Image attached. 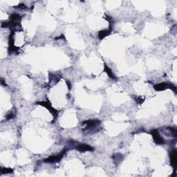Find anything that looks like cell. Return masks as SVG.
<instances>
[{
  "label": "cell",
  "instance_id": "10",
  "mask_svg": "<svg viewBox=\"0 0 177 177\" xmlns=\"http://www.w3.org/2000/svg\"><path fill=\"white\" fill-rule=\"evenodd\" d=\"M12 169L8 168H1V174H4V173H9L12 172Z\"/></svg>",
  "mask_w": 177,
  "mask_h": 177
},
{
  "label": "cell",
  "instance_id": "5",
  "mask_svg": "<svg viewBox=\"0 0 177 177\" xmlns=\"http://www.w3.org/2000/svg\"><path fill=\"white\" fill-rule=\"evenodd\" d=\"M37 104L40 105L43 107H46V108L48 109V110L51 112V113L53 115L54 118H56V116H57V115H58L57 111H56L54 108H53V107H51V105L49 103H47V102H39V103H37Z\"/></svg>",
  "mask_w": 177,
  "mask_h": 177
},
{
  "label": "cell",
  "instance_id": "8",
  "mask_svg": "<svg viewBox=\"0 0 177 177\" xmlns=\"http://www.w3.org/2000/svg\"><path fill=\"white\" fill-rule=\"evenodd\" d=\"M111 31H112V29H109V30H106V31H101L99 32V37L100 39H103L105 37L107 36L111 33Z\"/></svg>",
  "mask_w": 177,
  "mask_h": 177
},
{
  "label": "cell",
  "instance_id": "1",
  "mask_svg": "<svg viewBox=\"0 0 177 177\" xmlns=\"http://www.w3.org/2000/svg\"><path fill=\"white\" fill-rule=\"evenodd\" d=\"M67 151V149H64V150L62 152L58 154L57 156H52L51 157H48V159L44 160V162H46V163H55V162H58L60 161V160L63 159V157L65 155V154L66 153V152Z\"/></svg>",
  "mask_w": 177,
  "mask_h": 177
},
{
  "label": "cell",
  "instance_id": "7",
  "mask_svg": "<svg viewBox=\"0 0 177 177\" xmlns=\"http://www.w3.org/2000/svg\"><path fill=\"white\" fill-rule=\"evenodd\" d=\"M170 161H171V164L172 165V166L176 169V163H177V158H176V150H173L172 152H170Z\"/></svg>",
  "mask_w": 177,
  "mask_h": 177
},
{
  "label": "cell",
  "instance_id": "9",
  "mask_svg": "<svg viewBox=\"0 0 177 177\" xmlns=\"http://www.w3.org/2000/svg\"><path fill=\"white\" fill-rule=\"evenodd\" d=\"M105 72H106L107 73V75H108V76L110 77V78H112V79H114L115 78L112 70H111L110 68L107 67V66L106 65H105Z\"/></svg>",
  "mask_w": 177,
  "mask_h": 177
},
{
  "label": "cell",
  "instance_id": "3",
  "mask_svg": "<svg viewBox=\"0 0 177 177\" xmlns=\"http://www.w3.org/2000/svg\"><path fill=\"white\" fill-rule=\"evenodd\" d=\"M151 133L153 136L154 140V142L156 143V144L158 145H163L164 143L165 140L162 137L160 136L159 131H158L156 129H153V130L151 131Z\"/></svg>",
  "mask_w": 177,
  "mask_h": 177
},
{
  "label": "cell",
  "instance_id": "2",
  "mask_svg": "<svg viewBox=\"0 0 177 177\" xmlns=\"http://www.w3.org/2000/svg\"><path fill=\"white\" fill-rule=\"evenodd\" d=\"M154 88L156 91H163V90L167 89V88H171V89H174V91H176V86H174L172 84L167 83V82H162V83L156 84L154 86Z\"/></svg>",
  "mask_w": 177,
  "mask_h": 177
},
{
  "label": "cell",
  "instance_id": "4",
  "mask_svg": "<svg viewBox=\"0 0 177 177\" xmlns=\"http://www.w3.org/2000/svg\"><path fill=\"white\" fill-rule=\"evenodd\" d=\"M100 121L97 120H88V121H84L83 123L84 125H86V129H91L92 128H95L97 127L98 125H100Z\"/></svg>",
  "mask_w": 177,
  "mask_h": 177
},
{
  "label": "cell",
  "instance_id": "6",
  "mask_svg": "<svg viewBox=\"0 0 177 177\" xmlns=\"http://www.w3.org/2000/svg\"><path fill=\"white\" fill-rule=\"evenodd\" d=\"M77 150L80 152H86V151H93V148H91L90 145H88L86 144H79L78 146L76 147Z\"/></svg>",
  "mask_w": 177,
  "mask_h": 177
}]
</instances>
